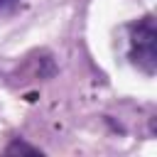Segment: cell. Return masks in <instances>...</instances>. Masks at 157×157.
Instances as JSON below:
<instances>
[{"instance_id": "cell-1", "label": "cell", "mask_w": 157, "mask_h": 157, "mask_svg": "<svg viewBox=\"0 0 157 157\" xmlns=\"http://www.w3.org/2000/svg\"><path fill=\"white\" fill-rule=\"evenodd\" d=\"M130 59L147 76L155 74V69H157V27H155L152 15H145L142 20L130 25Z\"/></svg>"}, {"instance_id": "cell-3", "label": "cell", "mask_w": 157, "mask_h": 157, "mask_svg": "<svg viewBox=\"0 0 157 157\" xmlns=\"http://www.w3.org/2000/svg\"><path fill=\"white\" fill-rule=\"evenodd\" d=\"M15 2H17V0H0V12H2V10H7V5L12 7Z\"/></svg>"}, {"instance_id": "cell-2", "label": "cell", "mask_w": 157, "mask_h": 157, "mask_svg": "<svg viewBox=\"0 0 157 157\" xmlns=\"http://www.w3.org/2000/svg\"><path fill=\"white\" fill-rule=\"evenodd\" d=\"M5 152H7V155H12V152H29V155H37L39 150H37V147H27L25 142H12Z\"/></svg>"}]
</instances>
